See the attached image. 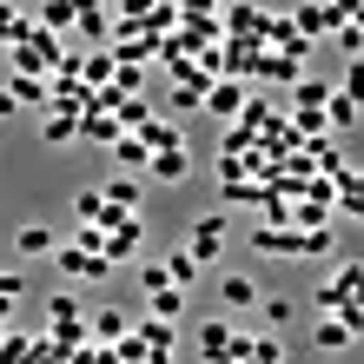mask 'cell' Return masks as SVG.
<instances>
[{
    "instance_id": "cell-15",
    "label": "cell",
    "mask_w": 364,
    "mask_h": 364,
    "mask_svg": "<svg viewBox=\"0 0 364 364\" xmlns=\"http://www.w3.org/2000/svg\"><path fill=\"white\" fill-rule=\"evenodd\" d=\"M80 139H87V146H113L119 139V119L113 113H80Z\"/></svg>"
},
{
    "instance_id": "cell-2",
    "label": "cell",
    "mask_w": 364,
    "mask_h": 364,
    "mask_svg": "<svg viewBox=\"0 0 364 364\" xmlns=\"http://www.w3.org/2000/svg\"><path fill=\"white\" fill-rule=\"evenodd\" d=\"M291 27L318 47V40H325V33H338L345 20H338V7H331V0H298V7H291Z\"/></svg>"
},
{
    "instance_id": "cell-6",
    "label": "cell",
    "mask_w": 364,
    "mask_h": 364,
    "mask_svg": "<svg viewBox=\"0 0 364 364\" xmlns=\"http://www.w3.org/2000/svg\"><path fill=\"white\" fill-rule=\"evenodd\" d=\"M133 338H139V345H146V358H153V364H166V358H173V325H166V318H139V325H133Z\"/></svg>"
},
{
    "instance_id": "cell-30",
    "label": "cell",
    "mask_w": 364,
    "mask_h": 364,
    "mask_svg": "<svg viewBox=\"0 0 364 364\" xmlns=\"http://www.w3.org/2000/svg\"><path fill=\"white\" fill-rule=\"evenodd\" d=\"M338 205H345V212H351V219H364V173H351V186H345V192H338Z\"/></svg>"
},
{
    "instance_id": "cell-16",
    "label": "cell",
    "mask_w": 364,
    "mask_h": 364,
    "mask_svg": "<svg viewBox=\"0 0 364 364\" xmlns=\"http://www.w3.org/2000/svg\"><path fill=\"white\" fill-rule=\"evenodd\" d=\"M153 179H166V186H179L186 173H192V159H186V146H173V153H153V166H146Z\"/></svg>"
},
{
    "instance_id": "cell-40",
    "label": "cell",
    "mask_w": 364,
    "mask_h": 364,
    "mask_svg": "<svg viewBox=\"0 0 364 364\" xmlns=\"http://www.w3.org/2000/svg\"><path fill=\"white\" fill-rule=\"evenodd\" d=\"M166 364H173V358H166Z\"/></svg>"
},
{
    "instance_id": "cell-4",
    "label": "cell",
    "mask_w": 364,
    "mask_h": 364,
    "mask_svg": "<svg viewBox=\"0 0 364 364\" xmlns=\"http://www.w3.org/2000/svg\"><path fill=\"white\" fill-rule=\"evenodd\" d=\"M139 245H146V219L133 212V219H119L113 232H106V252H100V259H106V265H126V259H133Z\"/></svg>"
},
{
    "instance_id": "cell-22",
    "label": "cell",
    "mask_w": 364,
    "mask_h": 364,
    "mask_svg": "<svg viewBox=\"0 0 364 364\" xmlns=\"http://www.w3.org/2000/svg\"><path fill=\"white\" fill-rule=\"evenodd\" d=\"M73 219H80V225H106V192H100V186H87V192L73 199Z\"/></svg>"
},
{
    "instance_id": "cell-21",
    "label": "cell",
    "mask_w": 364,
    "mask_h": 364,
    "mask_svg": "<svg viewBox=\"0 0 364 364\" xmlns=\"http://www.w3.org/2000/svg\"><path fill=\"white\" fill-rule=\"evenodd\" d=\"M14 252H20V259H40V252H53V232L47 225H20L14 232Z\"/></svg>"
},
{
    "instance_id": "cell-25",
    "label": "cell",
    "mask_w": 364,
    "mask_h": 364,
    "mask_svg": "<svg viewBox=\"0 0 364 364\" xmlns=\"http://www.w3.org/2000/svg\"><path fill=\"white\" fill-rule=\"evenodd\" d=\"M113 119H119V133H139V126L153 119V100H119V106H113Z\"/></svg>"
},
{
    "instance_id": "cell-7",
    "label": "cell",
    "mask_w": 364,
    "mask_h": 364,
    "mask_svg": "<svg viewBox=\"0 0 364 364\" xmlns=\"http://www.w3.org/2000/svg\"><path fill=\"white\" fill-rule=\"evenodd\" d=\"M53 265L67 272V278H106V272H113L100 252H80V245H60V252H53Z\"/></svg>"
},
{
    "instance_id": "cell-3",
    "label": "cell",
    "mask_w": 364,
    "mask_h": 364,
    "mask_svg": "<svg viewBox=\"0 0 364 364\" xmlns=\"http://www.w3.org/2000/svg\"><path fill=\"white\" fill-rule=\"evenodd\" d=\"M186 252H192L199 265H212V259L225 252V219H219V212H205V219H192V232H186Z\"/></svg>"
},
{
    "instance_id": "cell-20",
    "label": "cell",
    "mask_w": 364,
    "mask_h": 364,
    "mask_svg": "<svg viewBox=\"0 0 364 364\" xmlns=\"http://www.w3.org/2000/svg\"><path fill=\"white\" fill-rule=\"evenodd\" d=\"M146 298H153V318H166V325H179V311H186V291H179V285H153Z\"/></svg>"
},
{
    "instance_id": "cell-39",
    "label": "cell",
    "mask_w": 364,
    "mask_h": 364,
    "mask_svg": "<svg viewBox=\"0 0 364 364\" xmlns=\"http://www.w3.org/2000/svg\"><path fill=\"white\" fill-rule=\"evenodd\" d=\"M0 7H7V0H0Z\"/></svg>"
},
{
    "instance_id": "cell-28",
    "label": "cell",
    "mask_w": 364,
    "mask_h": 364,
    "mask_svg": "<svg viewBox=\"0 0 364 364\" xmlns=\"http://www.w3.org/2000/svg\"><path fill=\"white\" fill-rule=\"evenodd\" d=\"M106 205L133 212V205H139V179H106Z\"/></svg>"
},
{
    "instance_id": "cell-17",
    "label": "cell",
    "mask_w": 364,
    "mask_h": 364,
    "mask_svg": "<svg viewBox=\"0 0 364 364\" xmlns=\"http://www.w3.org/2000/svg\"><path fill=\"white\" fill-rule=\"evenodd\" d=\"M232 338H239L232 325H205V331H199V351H205V364H225V358H232Z\"/></svg>"
},
{
    "instance_id": "cell-27",
    "label": "cell",
    "mask_w": 364,
    "mask_h": 364,
    "mask_svg": "<svg viewBox=\"0 0 364 364\" xmlns=\"http://www.w3.org/2000/svg\"><path fill=\"white\" fill-rule=\"evenodd\" d=\"M219 291H225V305H232V311H245V305H259V285H252V278H239V272H232V278H225Z\"/></svg>"
},
{
    "instance_id": "cell-23",
    "label": "cell",
    "mask_w": 364,
    "mask_h": 364,
    "mask_svg": "<svg viewBox=\"0 0 364 364\" xmlns=\"http://www.w3.org/2000/svg\"><path fill=\"white\" fill-rule=\"evenodd\" d=\"M318 345H325V351H345V345H358V338H351V325H345V318H318Z\"/></svg>"
},
{
    "instance_id": "cell-38",
    "label": "cell",
    "mask_w": 364,
    "mask_h": 364,
    "mask_svg": "<svg viewBox=\"0 0 364 364\" xmlns=\"http://www.w3.org/2000/svg\"><path fill=\"white\" fill-rule=\"evenodd\" d=\"M351 305H358V311H364V278H358V291H351Z\"/></svg>"
},
{
    "instance_id": "cell-32",
    "label": "cell",
    "mask_w": 364,
    "mask_h": 364,
    "mask_svg": "<svg viewBox=\"0 0 364 364\" xmlns=\"http://www.w3.org/2000/svg\"><path fill=\"white\" fill-rule=\"evenodd\" d=\"M338 93H345V100H358V106H364V60H351V73H345V80H338Z\"/></svg>"
},
{
    "instance_id": "cell-31",
    "label": "cell",
    "mask_w": 364,
    "mask_h": 364,
    "mask_svg": "<svg viewBox=\"0 0 364 364\" xmlns=\"http://www.w3.org/2000/svg\"><path fill=\"white\" fill-rule=\"evenodd\" d=\"M291 318H298L291 298H265V325H272V331H278V325H291Z\"/></svg>"
},
{
    "instance_id": "cell-34",
    "label": "cell",
    "mask_w": 364,
    "mask_h": 364,
    "mask_svg": "<svg viewBox=\"0 0 364 364\" xmlns=\"http://www.w3.org/2000/svg\"><path fill=\"white\" fill-rule=\"evenodd\" d=\"M338 47H345L351 60H364V27H351V20H345V27H338Z\"/></svg>"
},
{
    "instance_id": "cell-26",
    "label": "cell",
    "mask_w": 364,
    "mask_h": 364,
    "mask_svg": "<svg viewBox=\"0 0 364 364\" xmlns=\"http://www.w3.org/2000/svg\"><path fill=\"white\" fill-rule=\"evenodd\" d=\"M358 113H364V106H358V100H345V93L331 87V100H325V126H358Z\"/></svg>"
},
{
    "instance_id": "cell-5",
    "label": "cell",
    "mask_w": 364,
    "mask_h": 364,
    "mask_svg": "<svg viewBox=\"0 0 364 364\" xmlns=\"http://www.w3.org/2000/svg\"><path fill=\"white\" fill-rule=\"evenodd\" d=\"M245 100H252L245 80H212V87H205V113H212V119H239Z\"/></svg>"
},
{
    "instance_id": "cell-19",
    "label": "cell",
    "mask_w": 364,
    "mask_h": 364,
    "mask_svg": "<svg viewBox=\"0 0 364 364\" xmlns=\"http://www.w3.org/2000/svg\"><path fill=\"white\" fill-rule=\"evenodd\" d=\"M113 159L126 166V173H139V166H153V153H146V139H139V133H119V139H113Z\"/></svg>"
},
{
    "instance_id": "cell-18",
    "label": "cell",
    "mask_w": 364,
    "mask_h": 364,
    "mask_svg": "<svg viewBox=\"0 0 364 364\" xmlns=\"http://www.w3.org/2000/svg\"><path fill=\"white\" fill-rule=\"evenodd\" d=\"M0 87H7L20 106H47V80L40 73H14V80H0Z\"/></svg>"
},
{
    "instance_id": "cell-13",
    "label": "cell",
    "mask_w": 364,
    "mask_h": 364,
    "mask_svg": "<svg viewBox=\"0 0 364 364\" xmlns=\"http://www.w3.org/2000/svg\"><path fill=\"white\" fill-rule=\"evenodd\" d=\"M159 272H166V285H179V291H186L192 278H199V259H192V252L179 245V252H166V259H159Z\"/></svg>"
},
{
    "instance_id": "cell-14",
    "label": "cell",
    "mask_w": 364,
    "mask_h": 364,
    "mask_svg": "<svg viewBox=\"0 0 364 364\" xmlns=\"http://www.w3.org/2000/svg\"><path fill=\"white\" fill-rule=\"evenodd\" d=\"M40 139H47V146H73L80 139V119L73 113H40Z\"/></svg>"
},
{
    "instance_id": "cell-24",
    "label": "cell",
    "mask_w": 364,
    "mask_h": 364,
    "mask_svg": "<svg viewBox=\"0 0 364 364\" xmlns=\"http://www.w3.org/2000/svg\"><path fill=\"white\" fill-rule=\"evenodd\" d=\"M27 33H33V20H27V14H14V7H0V47L14 53V47H20V40H27Z\"/></svg>"
},
{
    "instance_id": "cell-8",
    "label": "cell",
    "mask_w": 364,
    "mask_h": 364,
    "mask_svg": "<svg viewBox=\"0 0 364 364\" xmlns=\"http://www.w3.org/2000/svg\"><path fill=\"white\" fill-rule=\"evenodd\" d=\"M219 27H225L232 40H252V47H259V27H265V14H259V7H252V0H232V7H225V20H219Z\"/></svg>"
},
{
    "instance_id": "cell-9",
    "label": "cell",
    "mask_w": 364,
    "mask_h": 364,
    "mask_svg": "<svg viewBox=\"0 0 364 364\" xmlns=\"http://www.w3.org/2000/svg\"><path fill=\"white\" fill-rule=\"evenodd\" d=\"M259 80H272V87H298L305 80V60H291V53H259V67H252Z\"/></svg>"
},
{
    "instance_id": "cell-29",
    "label": "cell",
    "mask_w": 364,
    "mask_h": 364,
    "mask_svg": "<svg viewBox=\"0 0 364 364\" xmlns=\"http://www.w3.org/2000/svg\"><path fill=\"white\" fill-rule=\"evenodd\" d=\"M232 126H245V133H265V126H272V106H265V100H245V113L232 119Z\"/></svg>"
},
{
    "instance_id": "cell-1",
    "label": "cell",
    "mask_w": 364,
    "mask_h": 364,
    "mask_svg": "<svg viewBox=\"0 0 364 364\" xmlns=\"http://www.w3.org/2000/svg\"><path fill=\"white\" fill-rule=\"evenodd\" d=\"M325 100H331V80H298L291 87V133H325Z\"/></svg>"
},
{
    "instance_id": "cell-11",
    "label": "cell",
    "mask_w": 364,
    "mask_h": 364,
    "mask_svg": "<svg viewBox=\"0 0 364 364\" xmlns=\"http://www.w3.org/2000/svg\"><path fill=\"white\" fill-rule=\"evenodd\" d=\"M87 338H93V345H119V338H126V311H119V305L93 311V318H87Z\"/></svg>"
},
{
    "instance_id": "cell-37",
    "label": "cell",
    "mask_w": 364,
    "mask_h": 364,
    "mask_svg": "<svg viewBox=\"0 0 364 364\" xmlns=\"http://www.w3.org/2000/svg\"><path fill=\"white\" fill-rule=\"evenodd\" d=\"M205 7H212V0H186V14H205Z\"/></svg>"
},
{
    "instance_id": "cell-35",
    "label": "cell",
    "mask_w": 364,
    "mask_h": 364,
    "mask_svg": "<svg viewBox=\"0 0 364 364\" xmlns=\"http://www.w3.org/2000/svg\"><path fill=\"white\" fill-rule=\"evenodd\" d=\"M331 7H338V20H358V14H364V0H331Z\"/></svg>"
},
{
    "instance_id": "cell-36",
    "label": "cell",
    "mask_w": 364,
    "mask_h": 364,
    "mask_svg": "<svg viewBox=\"0 0 364 364\" xmlns=\"http://www.w3.org/2000/svg\"><path fill=\"white\" fill-rule=\"evenodd\" d=\"M14 113H20V100H14L7 87H0V119H14Z\"/></svg>"
},
{
    "instance_id": "cell-33",
    "label": "cell",
    "mask_w": 364,
    "mask_h": 364,
    "mask_svg": "<svg viewBox=\"0 0 364 364\" xmlns=\"http://www.w3.org/2000/svg\"><path fill=\"white\" fill-rule=\"evenodd\" d=\"M73 245H80V252H106V225H80Z\"/></svg>"
},
{
    "instance_id": "cell-12",
    "label": "cell",
    "mask_w": 364,
    "mask_h": 364,
    "mask_svg": "<svg viewBox=\"0 0 364 364\" xmlns=\"http://www.w3.org/2000/svg\"><path fill=\"white\" fill-rule=\"evenodd\" d=\"M40 27H47V33H60V40H67V27H73V20H80V0H40Z\"/></svg>"
},
{
    "instance_id": "cell-10",
    "label": "cell",
    "mask_w": 364,
    "mask_h": 364,
    "mask_svg": "<svg viewBox=\"0 0 364 364\" xmlns=\"http://www.w3.org/2000/svg\"><path fill=\"white\" fill-rule=\"evenodd\" d=\"M113 73H119L113 47H93V53H80V80H87V87H113Z\"/></svg>"
}]
</instances>
